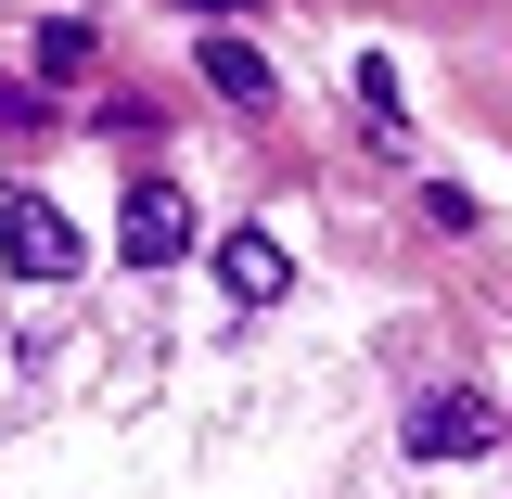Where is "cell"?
Here are the masks:
<instances>
[{
	"mask_svg": "<svg viewBox=\"0 0 512 499\" xmlns=\"http://www.w3.org/2000/svg\"><path fill=\"white\" fill-rule=\"evenodd\" d=\"M410 448H423V461H474V448H500V410H487L474 384H436V397L410 410Z\"/></svg>",
	"mask_w": 512,
	"mask_h": 499,
	"instance_id": "3",
	"label": "cell"
},
{
	"mask_svg": "<svg viewBox=\"0 0 512 499\" xmlns=\"http://www.w3.org/2000/svg\"><path fill=\"white\" fill-rule=\"evenodd\" d=\"M0 269L64 282V269H77V218H64V205H39V192H13V205H0Z\"/></svg>",
	"mask_w": 512,
	"mask_h": 499,
	"instance_id": "2",
	"label": "cell"
},
{
	"mask_svg": "<svg viewBox=\"0 0 512 499\" xmlns=\"http://www.w3.org/2000/svg\"><path fill=\"white\" fill-rule=\"evenodd\" d=\"M116 256H128V269H180V256H192V192H180V180H128Z\"/></svg>",
	"mask_w": 512,
	"mask_h": 499,
	"instance_id": "1",
	"label": "cell"
},
{
	"mask_svg": "<svg viewBox=\"0 0 512 499\" xmlns=\"http://www.w3.org/2000/svg\"><path fill=\"white\" fill-rule=\"evenodd\" d=\"M39 77H90V26H39Z\"/></svg>",
	"mask_w": 512,
	"mask_h": 499,
	"instance_id": "7",
	"label": "cell"
},
{
	"mask_svg": "<svg viewBox=\"0 0 512 499\" xmlns=\"http://www.w3.org/2000/svg\"><path fill=\"white\" fill-rule=\"evenodd\" d=\"M218 295H231V308H282V295H295V256L269 244V231H218Z\"/></svg>",
	"mask_w": 512,
	"mask_h": 499,
	"instance_id": "4",
	"label": "cell"
},
{
	"mask_svg": "<svg viewBox=\"0 0 512 499\" xmlns=\"http://www.w3.org/2000/svg\"><path fill=\"white\" fill-rule=\"evenodd\" d=\"M359 128H372V154H410V128H397V77L359 64Z\"/></svg>",
	"mask_w": 512,
	"mask_h": 499,
	"instance_id": "6",
	"label": "cell"
},
{
	"mask_svg": "<svg viewBox=\"0 0 512 499\" xmlns=\"http://www.w3.org/2000/svg\"><path fill=\"white\" fill-rule=\"evenodd\" d=\"M205 77H218L231 103H269V52H256V39H205Z\"/></svg>",
	"mask_w": 512,
	"mask_h": 499,
	"instance_id": "5",
	"label": "cell"
}]
</instances>
